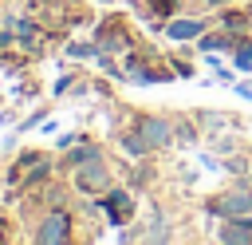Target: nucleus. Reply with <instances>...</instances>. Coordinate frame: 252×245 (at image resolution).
Returning a JSON list of instances; mask_svg holds the SVG:
<instances>
[{"instance_id":"9d476101","label":"nucleus","mask_w":252,"mask_h":245,"mask_svg":"<svg viewBox=\"0 0 252 245\" xmlns=\"http://www.w3.org/2000/svg\"><path fill=\"white\" fill-rule=\"evenodd\" d=\"M205 67H213V75H217L220 83H232V79H236V67H224L217 55H205Z\"/></svg>"},{"instance_id":"dca6fc26","label":"nucleus","mask_w":252,"mask_h":245,"mask_svg":"<svg viewBox=\"0 0 252 245\" xmlns=\"http://www.w3.org/2000/svg\"><path fill=\"white\" fill-rule=\"evenodd\" d=\"M224 24H228V28H240L244 16H240V12H224Z\"/></svg>"},{"instance_id":"20e7f679","label":"nucleus","mask_w":252,"mask_h":245,"mask_svg":"<svg viewBox=\"0 0 252 245\" xmlns=\"http://www.w3.org/2000/svg\"><path fill=\"white\" fill-rule=\"evenodd\" d=\"M98 205L106 209L110 225H126V221H130V213H134V198H130L126 190H110V194H102V202H98Z\"/></svg>"},{"instance_id":"ddd939ff","label":"nucleus","mask_w":252,"mask_h":245,"mask_svg":"<svg viewBox=\"0 0 252 245\" xmlns=\"http://www.w3.org/2000/svg\"><path fill=\"white\" fill-rule=\"evenodd\" d=\"M43 115H47V111H35V115H28V119H24L20 126H16V134H24V130H32L35 122H43Z\"/></svg>"},{"instance_id":"39448f33","label":"nucleus","mask_w":252,"mask_h":245,"mask_svg":"<svg viewBox=\"0 0 252 245\" xmlns=\"http://www.w3.org/2000/svg\"><path fill=\"white\" fill-rule=\"evenodd\" d=\"M71 237V217L67 213H51L39 229H35V241H67Z\"/></svg>"},{"instance_id":"f8f14e48","label":"nucleus","mask_w":252,"mask_h":245,"mask_svg":"<svg viewBox=\"0 0 252 245\" xmlns=\"http://www.w3.org/2000/svg\"><path fill=\"white\" fill-rule=\"evenodd\" d=\"M98 51V43H71L67 47V55H75V59H83V55H94Z\"/></svg>"},{"instance_id":"f257e3e1","label":"nucleus","mask_w":252,"mask_h":245,"mask_svg":"<svg viewBox=\"0 0 252 245\" xmlns=\"http://www.w3.org/2000/svg\"><path fill=\"white\" fill-rule=\"evenodd\" d=\"M169 138H173V122L161 115H146V119H138V126L130 134H122V146L130 154H150V150L165 146Z\"/></svg>"},{"instance_id":"1a4fd4ad","label":"nucleus","mask_w":252,"mask_h":245,"mask_svg":"<svg viewBox=\"0 0 252 245\" xmlns=\"http://www.w3.org/2000/svg\"><path fill=\"white\" fill-rule=\"evenodd\" d=\"M232 67L236 71H252V40H240L232 47Z\"/></svg>"},{"instance_id":"2eb2a0df","label":"nucleus","mask_w":252,"mask_h":245,"mask_svg":"<svg viewBox=\"0 0 252 245\" xmlns=\"http://www.w3.org/2000/svg\"><path fill=\"white\" fill-rule=\"evenodd\" d=\"M154 4V12H161V16H169L173 8H177V0H150Z\"/></svg>"},{"instance_id":"423d86ee","label":"nucleus","mask_w":252,"mask_h":245,"mask_svg":"<svg viewBox=\"0 0 252 245\" xmlns=\"http://www.w3.org/2000/svg\"><path fill=\"white\" fill-rule=\"evenodd\" d=\"M220 241H252V213L244 217H224V225L217 229Z\"/></svg>"},{"instance_id":"4468645a","label":"nucleus","mask_w":252,"mask_h":245,"mask_svg":"<svg viewBox=\"0 0 252 245\" xmlns=\"http://www.w3.org/2000/svg\"><path fill=\"white\" fill-rule=\"evenodd\" d=\"M232 91H236L240 99H248V103H252V83H248V79H232Z\"/></svg>"},{"instance_id":"0eeeda50","label":"nucleus","mask_w":252,"mask_h":245,"mask_svg":"<svg viewBox=\"0 0 252 245\" xmlns=\"http://www.w3.org/2000/svg\"><path fill=\"white\" fill-rule=\"evenodd\" d=\"M201 32H205L201 20H169V28H165V36H169L173 43H189V40H197Z\"/></svg>"},{"instance_id":"7ed1b4c3","label":"nucleus","mask_w":252,"mask_h":245,"mask_svg":"<svg viewBox=\"0 0 252 245\" xmlns=\"http://www.w3.org/2000/svg\"><path fill=\"white\" fill-rule=\"evenodd\" d=\"M205 209L217 213V217H244V213H252V194L248 190H228V194L213 198Z\"/></svg>"},{"instance_id":"9b49d317","label":"nucleus","mask_w":252,"mask_h":245,"mask_svg":"<svg viewBox=\"0 0 252 245\" xmlns=\"http://www.w3.org/2000/svg\"><path fill=\"white\" fill-rule=\"evenodd\" d=\"M91 158H98V146H79V150H71L63 162H67V166H83V162H91Z\"/></svg>"},{"instance_id":"f03ea898","label":"nucleus","mask_w":252,"mask_h":245,"mask_svg":"<svg viewBox=\"0 0 252 245\" xmlns=\"http://www.w3.org/2000/svg\"><path fill=\"white\" fill-rule=\"evenodd\" d=\"M75 186H79L83 194H102V190H110V170L102 166V158H91V162L75 166Z\"/></svg>"},{"instance_id":"6e6552de","label":"nucleus","mask_w":252,"mask_h":245,"mask_svg":"<svg viewBox=\"0 0 252 245\" xmlns=\"http://www.w3.org/2000/svg\"><path fill=\"white\" fill-rule=\"evenodd\" d=\"M240 43V36H224V32H217V36H197V47L201 51H220V47H236Z\"/></svg>"}]
</instances>
